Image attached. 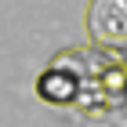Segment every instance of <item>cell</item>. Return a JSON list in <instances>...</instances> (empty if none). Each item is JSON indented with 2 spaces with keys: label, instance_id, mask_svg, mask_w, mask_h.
<instances>
[{
  "label": "cell",
  "instance_id": "cell-2",
  "mask_svg": "<svg viewBox=\"0 0 127 127\" xmlns=\"http://www.w3.org/2000/svg\"><path fill=\"white\" fill-rule=\"evenodd\" d=\"M76 76L69 73L65 65H55L51 69H44L40 73V80H36V95L44 98V102H51V105H69V102H76Z\"/></svg>",
  "mask_w": 127,
  "mask_h": 127
},
{
  "label": "cell",
  "instance_id": "cell-1",
  "mask_svg": "<svg viewBox=\"0 0 127 127\" xmlns=\"http://www.w3.org/2000/svg\"><path fill=\"white\" fill-rule=\"evenodd\" d=\"M87 33L105 47H127V0H91Z\"/></svg>",
  "mask_w": 127,
  "mask_h": 127
}]
</instances>
